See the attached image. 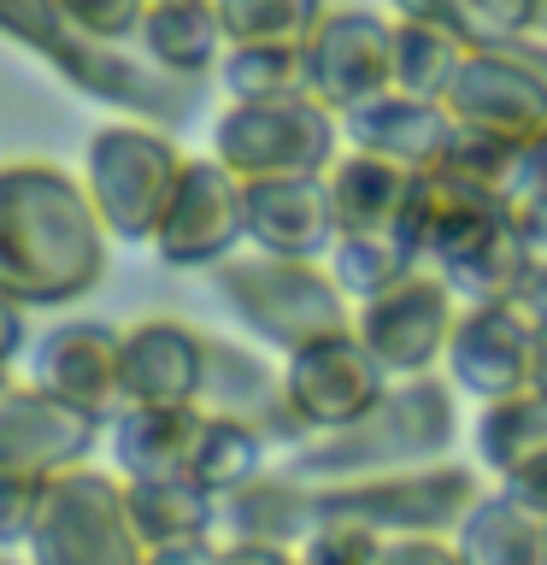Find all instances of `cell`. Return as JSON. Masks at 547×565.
<instances>
[{"mask_svg": "<svg viewBox=\"0 0 547 565\" xmlns=\"http://www.w3.org/2000/svg\"><path fill=\"white\" fill-rule=\"evenodd\" d=\"M377 565H459L453 536H388Z\"/></svg>", "mask_w": 547, "mask_h": 565, "instance_id": "cell-40", "label": "cell"}, {"mask_svg": "<svg viewBox=\"0 0 547 565\" xmlns=\"http://www.w3.org/2000/svg\"><path fill=\"white\" fill-rule=\"evenodd\" d=\"M106 424L47 395L42 383H0V477H60L88 466Z\"/></svg>", "mask_w": 547, "mask_h": 565, "instance_id": "cell-13", "label": "cell"}, {"mask_svg": "<svg viewBox=\"0 0 547 565\" xmlns=\"http://www.w3.org/2000/svg\"><path fill=\"white\" fill-rule=\"evenodd\" d=\"M0 565H18V559H12V554H0Z\"/></svg>", "mask_w": 547, "mask_h": 565, "instance_id": "cell-50", "label": "cell"}, {"mask_svg": "<svg viewBox=\"0 0 547 565\" xmlns=\"http://www.w3.org/2000/svg\"><path fill=\"white\" fill-rule=\"evenodd\" d=\"M153 0H60L65 24L88 42H136Z\"/></svg>", "mask_w": 547, "mask_h": 565, "instance_id": "cell-36", "label": "cell"}, {"mask_svg": "<svg viewBox=\"0 0 547 565\" xmlns=\"http://www.w3.org/2000/svg\"><path fill=\"white\" fill-rule=\"evenodd\" d=\"M212 565H294L289 547H259V542H218Z\"/></svg>", "mask_w": 547, "mask_h": 565, "instance_id": "cell-43", "label": "cell"}, {"mask_svg": "<svg viewBox=\"0 0 547 565\" xmlns=\"http://www.w3.org/2000/svg\"><path fill=\"white\" fill-rule=\"evenodd\" d=\"M388 88H395V18L371 7H330L307 42V95L347 118L353 106Z\"/></svg>", "mask_w": 547, "mask_h": 565, "instance_id": "cell-14", "label": "cell"}, {"mask_svg": "<svg viewBox=\"0 0 547 565\" xmlns=\"http://www.w3.org/2000/svg\"><path fill=\"white\" fill-rule=\"evenodd\" d=\"M324 265H330V277L342 282V295L360 307V300L383 295L388 282H400L406 271H418L423 259L406 236H335Z\"/></svg>", "mask_w": 547, "mask_h": 565, "instance_id": "cell-32", "label": "cell"}, {"mask_svg": "<svg viewBox=\"0 0 547 565\" xmlns=\"http://www.w3.org/2000/svg\"><path fill=\"white\" fill-rule=\"evenodd\" d=\"M218 83L229 100H282L307 95V47H224Z\"/></svg>", "mask_w": 547, "mask_h": 565, "instance_id": "cell-33", "label": "cell"}, {"mask_svg": "<svg viewBox=\"0 0 547 565\" xmlns=\"http://www.w3.org/2000/svg\"><path fill=\"white\" fill-rule=\"evenodd\" d=\"M206 330L189 318L153 312L124 330V406H201Z\"/></svg>", "mask_w": 547, "mask_h": 565, "instance_id": "cell-18", "label": "cell"}, {"mask_svg": "<svg viewBox=\"0 0 547 565\" xmlns=\"http://www.w3.org/2000/svg\"><path fill=\"white\" fill-rule=\"evenodd\" d=\"M483 471L459 459H430L406 471L318 483V519H353L377 536H453L465 512L483 501Z\"/></svg>", "mask_w": 547, "mask_h": 565, "instance_id": "cell-5", "label": "cell"}, {"mask_svg": "<svg viewBox=\"0 0 547 565\" xmlns=\"http://www.w3.org/2000/svg\"><path fill=\"white\" fill-rule=\"evenodd\" d=\"M136 47L148 53L159 71H171V77H183V83L218 77V60L229 47L218 0H153L148 18H141Z\"/></svg>", "mask_w": 547, "mask_h": 565, "instance_id": "cell-25", "label": "cell"}, {"mask_svg": "<svg viewBox=\"0 0 547 565\" xmlns=\"http://www.w3.org/2000/svg\"><path fill=\"white\" fill-rule=\"evenodd\" d=\"M430 265L453 282V295L465 307H476V300H518L529 282V265H536V254L524 242V224H518V201L501 206L476 230H465L459 242H448Z\"/></svg>", "mask_w": 547, "mask_h": 565, "instance_id": "cell-21", "label": "cell"}, {"mask_svg": "<svg viewBox=\"0 0 547 565\" xmlns=\"http://www.w3.org/2000/svg\"><path fill=\"white\" fill-rule=\"evenodd\" d=\"M459 130L529 148L547 130V35H494L459 65L453 95L441 100Z\"/></svg>", "mask_w": 547, "mask_h": 565, "instance_id": "cell-8", "label": "cell"}, {"mask_svg": "<svg viewBox=\"0 0 547 565\" xmlns=\"http://www.w3.org/2000/svg\"><path fill=\"white\" fill-rule=\"evenodd\" d=\"M153 547L141 542V530L124 501L118 471H60L47 477L42 512L24 542V565H148Z\"/></svg>", "mask_w": 547, "mask_h": 565, "instance_id": "cell-7", "label": "cell"}, {"mask_svg": "<svg viewBox=\"0 0 547 565\" xmlns=\"http://www.w3.org/2000/svg\"><path fill=\"white\" fill-rule=\"evenodd\" d=\"M518 307L529 312V324H536V330H547V259L529 265V282H524Z\"/></svg>", "mask_w": 547, "mask_h": 565, "instance_id": "cell-46", "label": "cell"}, {"mask_svg": "<svg viewBox=\"0 0 547 565\" xmlns=\"http://www.w3.org/2000/svg\"><path fill=\"white\" fill-rule=\"evenodd\" d=\"M459 565H547V524L529 519L501 489H483V501L453 530Z\"/></svg>", "mask_w": 547, "mask_h": 565, "instance_id": "cell-28", "label": "cell"}, {"mask_svg": "<svg viewBox=\"0 0 547 565\" xmlns=\"http://www.w3.org/2000/svg\"><path fill=\"white\" fill-rule=\"evenodd\" d=\"M342 136L347 148H365V153H383L406 171H436L448 159L459 124L441 100H412V95H377L365 106H353L342 118Z\"/></svg>", "mask_w": 547, "mask_h": 565, "instance_id": "cell-22", "label": "cell"}, {"mask_svg": "<svg viewBox=\"0 0 547 565\" xmlns=\"http://www.w3.org/2000/svg\"><path fill=\"white\" fill-rule=\"evenodd\" d=\"M418 171L395 166L383 153L342 148L335 166L324 171L335 236H406V206H412Z\"/></svg>", "mask_w": 547, "mask_h": 565, "instance_id": "cell-23", "label": "cell"}, {"mask_svg": "<svg viewBox=\"0 0 547 565\" xmlns=\"http://www.w3.org/2000/svg\"><path fill=\"white\" fill-rule=\"evenodd\" d=\"M529 353H536V324L518 300H476L459 312L441 377L483 406L529 388Z\"/></svg>", "mask_w": 547, "mask_h": 565, "instance_id": "cell-17", "label": "cell"}, {"mask_svg": "<svg viewBox=\"0 0 547 565\" xmlns=\"http://www.w3.org/2000/svg\"><path fill=\"white\" fill-rule=\"evenodd\" d=\"M206 277L218 307L236 318V330H247L277 360H289L307 342H324L335 330H353V300L342 295L324 259H282L242 247Z\"/></svg>", "mask_w": 547, "mask_h": 565, "instance_id": "cell-3", "label": "cell"}, {"mask_svg": "<svg viewBox=\"0 0 547 565\" xmlns=\"http://www.w3.org/2000/svg\"><path fill=\"white\" fill-rule=\"evenodd\" d=\"M153 254L171 271H218L229 254L247 247V201L242 177L212 153H189L183 183H176L165 218L153 230Z\"/></svg>", "mask_w": 547, "mask_h": 565, "instance_id": "cell-11", "label": "cell"}, {"mask_svg": "<svg viewBox=\"0 0 547 565\" xmlns=\"http://www.w3.org/2000/svg\"><path fill=\"white\" fill-rule=\"evenodd\" d=\"M459 424H465L459 418V388L441 371H430V377H395L360 424L318 436L282 459L300 477H312V483H347V477H377V471L448 459L459 441Z\"/></svg>", "mask_w": 547, "mask_h": 565, "instance_id": "cell-2", "label": "cell"}, {"mask_svg": "<svg viewBox=\"0 0 547 565\" xmlns=\"http://www.w3.org/2000/svg\"><path fill=\"white\" fill-rule=\"evenodd\" d=\"M494 489H501L506 501H518L529 519H541V524H547V454H541V459H529V466H518L512 477H501Z\"/></svg>", "mask_w": 547, "mask_h": 565, "instance_id": "cell-41", "label": "cell"}, {"mask_svg": "<svg viewBox=\"0 0 547 565\" xmlns=\"http://www.w3.org/2000/svg\"><path fill=\"white\" fill-rule=\"evenodd\" d=\"M271 459H277V448L259 430H247V424H236V418H212L206 413L201 441H194V459H189V477L212 494V501H224V494H236L242 483H254Z\"/></svg>", "mask_w": 547, "mask_h": 565, "instance_id": "cell-29", "label": "cell"}, {"mask_svg": "<svg viewBox=\"0 0 547 565\" xmlns=\"http://www.w3.org/2000/svg\"><path fill=\"white\" fill-rule=\"evenodd\" d=\"M529 388L547 395V330H536V353H529Z\"/></svg>", "mask_w": 547, "mask_h": 565, "instance_id": "cell-48", "label": "cell"}, {"mask_svg": "<svg viewBox=\"0 0 547 565\" xmlns=\"http://www.w3.org/2000/svg\"><path fill=\"white\" fill-rule=\"evenodd\" d=\"M201 424H206L201 406H124L106 424L112 471L118 477H189Z\"/></svg>", "mask_w": 547, "mask_h": 565, "instance_id": "cell-24", "label": "cell"}, {"mask_svg": "<svg viewBox=\"0 0 547 565\" xmlns=\"http://www.w3.org/2000/svg\"><path fill=\"white\" fill-rule=\"evenodd\" d=\"M465 312V300L453 295V282L436 265H418L400 282H388L383 295H371L353 307V330L377 353L388 377H430L448 360L453 324Z\"/></svg>", "mask_w": 547, "mask_h": 565, "instance_id": "cell-9", "label": "cell"}, {"mask_svg": "<svg viewBox=\"0 0 547 565\" xmlns=\"http://www.w3.org/2000/svg\"><path fill=\"white\" fill-rule=\"evenodd\" d=\"M388 536L353 524V519H318L307 530V542L294 547V565H377Z\"/></svg>", "mask_w": 547, "mask_h": 565, "instance_id": "cell-35", "label": "cell"}, {"mask_svg": "<svg viewBox=\"0 0 547 565\" xmlns=\"http://www.w3.org/2000/svg\"><path fill=\"white\" fill-rule=\"evenodd\" d=\"M42 494H47V477H0V554L30 542Z\"/></svg>", "mask_w": 547, "mask_h": 565, "instance_id": "cell-37", "label": "cell"}, {"mask_svg": "<svg viewBox=\"0 0 547 565\" xmlns=\"http://www.w3.org/2000/svg\"><path fill=\"white\" fill-rule=\"evenodd\" d=\"M212 554H218V536H206V542H176V547H153L148 565H212Z\"/></svg>", "mask_w": 547, "mask_h": 565, "instance_id": "cell-45", "label": "cell"}, {"mask_svg": "<svg viewBox=\"0 0 547 565\" xmlns=\"http://www.w3.org/2000/svg\"><path fill=\"white\" fill-rule=\"evenodd\" d=\"M247 201V247L282 259H330L335 212L324 177H259L242 183Z\"/></svg>", "mask_w": 547, "mask_h": 565, "instance_id": "cell-19", "label": "cell"}, {"mask_svg": "<svg viewBox=\"0 0 547 565\" xmlns=\"http://www.w3.org/2000/svg\"><path fill=\"white\" fill-rule=\"evenodd\" d=\"M471 454L494 483L512 477L518 466L547 454V395L536 388H518V395H501V401H483L471 418Z\"/></svg>", "mask_w": 547, "mask_h": 565, "instance_id": "cell-27", "label": "cell"}, {"mask_svg": "<svg viewBox=\"0 0 547 565\" xmlns=\"http://www.w3.org/2000/svg\"><path fill=\"white\" fill-rule=\"evenodd\" d=\"M71 35L77 30L65 24L60 0H0V42H12L18 53H30V60L53 65Z\"/></svg>", "mask_w": 547, "mask_h": 565, "instance_id": "cell-34", "label": "cell"}, {"mask_svg": "<svg viewBox=\"0 0 547 565\" xmlns=\"http://www.w3.org/2000/svg\"><path fill=\"white\" fill-rule=\"evenodd\" d=\"M388 18L441 30V35H459L465 47H483V30H476V18H471L465 0H388Z\"/></svg>", "mask_w": 547, "mask_h": 565, "instance_id": "cell-38", "label": "cell"}, {"mask_svg": "<svg viewBox=\"0 0 547 565\" xmlns=\"http://www.w3.org/2000/svg\"><path fill=\"white\" fill-rule=\"evenodd\" d=\"M71 95L112 106L118 118H141L159 124V130H183L201 106V83H183L171 71H159L136 42H88V35H71L65 53L47 65Z\"/></svg>", "mask_w": 547, "mask_h": 565, "instance_id": "cell-10", "label": "cell"}, {"mask_svg": "<svg viewBox=\"0 0 547 565\" xmlns=\"http://www.w3.org/2000/svg\"><path fill=\"white\" fill-rule=\"evenodd\" d=\"M112 230L88 183L53 159H0V295L24 312H60L100 289Z\"/></svg>", "mask_w": 547, "mask_h": 565, "instance_id": "cell-1", "label": "cell"}, {"mask_svg": "<svg viewBox=\"0 0 547 565\" xmlns=\"http://www.w3.org/2000/svg\"><path fill=\"white\" fill-rule=\"evenodd\" d=\"M476 30H483V42H494V35H529L536 30V7L541 0H465Z\"/></svg>", "mask_w": 547, "mask_h": 565, "instance_id": "cell-39", "label": "cell"}, {"mask_svg": "<svg viewBox=\"0 0 547 565\" xmlns=\"http://www.w3.org/2000/svg\"><path fill=\"white\" fill-rule=\"evenodd\" d=\"M318 524V483L300 477L289 459H271L254 483L218 501V542H259V547H294Z\"/></svg>", "mask_w": 547, "mask_h": 565, "instance_id": "cell-20", "label": "cell"}, {"mask_svg": "<svg viewBox=\"0 0 547 565\" xmlns=\"http://www.w3.org/2000/svg\"><path fill=\"white\" fill-rule=\"evenodd\" d=\"M201 413L247 424V430H259L277 454L307 448V430H300V418L289 406V383H282V360H271L265 348L236 342V335H212L206 342Z\"/></svg>", "mask_w": 547, "mask_h": 565, "instance_id": "cell-15", "label": "cell"}, {"mask_svg": "<svg viewBox=\"0 0 547 565\" xmlns=\"http://www.w3.org/2000/svg\"><path fill=\"white\" fill-rule=\"evenodd\" d=\"M18 353H24V307L0 295V371H7Z\"/></svg>", "mask_w": 547, "mask_h": 565, "instance_id": "cell-44", "label": "cell"}, {"mask_svg": "<svg viewBox=\"0 0 547 565\" xmlns=\"http://www.w3.org/2000/svg\"><path fill=\"white\" fill-rule=\"evenodd\" d=\"M183 166H189L183 141H176V130H159V124L112 118L88 136L83 183L100 224L112 230V242H153L176 183H183Z\"/></svg>", "mask_w": 547, "mask_h": 565, "instance_id": "cell-4", "label": "cell"}, {"mask_svg": "<svg viewBox=\"0 0 547 565\" xmlns=\"http://www.w3.org/2000/svg\"><path fill=\"white\" fill-rule=\"evenodd\" d=\"M347 148L342 113L312 95L282 100H229L212 118V159H224L242 183L259 177H324Z\"/></svg>", "mask_w": 547, "mask_h": 565, "instance_id": "cell-6", "label": "cell"}, {"mask_svg": "<svg viewBox=\"0 0 547 565\" xmlns=\"http://www.w3.org/2000/svg\"><path fill=\"white\" fill-rule=\"evenodd\" d=\"M124 501L148 547L218 536V501L194 477H124Z\"/></svg>", "mask_w": 547, "mask_h": 565, "instance_id": "cell-26", "label": "cell"}, {"mask_svg": "<svg viewBox=\"0 0 547 565\" xmlns=\"http://www.w3.org/2000/svg\"><path fill=\"white\" fill-rule=\"evenodd\" d=\"M0 383H7V371H0Z\"/></svg>", "mask_w": 547, "mask_h": 565, "instance_id": "cell-51", "label": "cell"}, {"mask_svg": "<svg viewBox=\"0 0 547 565\" xmlns=\"http://www.w3.org/2000/svg\"><path fill=\"white\" fill-rule=\"evenodd\" d=\"M529 35H547V0L536 7V30H529Z\"/></svg>", "mask_w": 547, "mask_h": 565, "instance_id": "cell-49", "label": "cell"}, {"mask_svg": "<svg viewBox=\"0 0 547 565\" xmlns=\"http://www.w3.org/2000/svg\"><path fill=\"white\" fill-rule=\"evenodd\" d=\"M518 224H524V242H529V254L547 259V206H524L518 201Z\"/></svg>", "mask_w": 547, "mask_h": 565, "instance_id": "cell-47", "label": "cell"}, {"mask_svg": "<svg viewBox=\"0 0 547 565\" xmlns=\"http://www.w3.org/2000/svg\"><path fill=\"white\" fill-rule=\"evenodd\" d=\"M229 47H307L330 18V0H218Z\"/></svg>", "mask_w": 547, "mask_h": 565, "instance_id": "cell-30", "label": "cell"}, {"mask_svg": "<svg viewBox=\"0 0 547 565\" xmlns=\"http://www.w3.org/2000/svg\"><path fill=\"white\" fill-rule=\"evenodd\" d=\"M512 201H524V206H547V130L524 148L518 177H512Z\"/></svg>", "mask_w": 547, "mask_h": 565, "instance_id": "cell-42", "label": "cell"}, {"mask_svg": "<svg viewBox=\"0 0 547 565\" xmlns=\"http://www.w3.org/2000/svg\"><path fill=\"white\" fill-rule=\"evenodd\" d=\"M30 383L60 395L100 424L124 413V330L106 318H65L30 348Z\"/></svg>", "mask_w": 547, "mask_h": 565, "instance_id": "cell-16", "label": "cell"}, {"mask_svg": "<svg viewBox=\"0 0 547 565\" xmlns=\"http://www.w3.org/2000/svg\"><path fill=\"white\" fill-rule=\"evenodd\" d=\"M282 383H289V406H294L307 441H318V436H335L347 424H360L395 377L360 342V330H335L324 342H307L300 353H289L282 360Z\"/></svg>", "mask_w": 547, "mask_h": 565, "instance_id": "cell-12", "label": "cell"}, {"mask_svg": "<svg viewBox=\"0 0 547 565\" xmlns=\"http://www.w3.org/2000/svg\"><path fill=\"white\" fill-rule=\"evenodd\" d=\"M465 42L423 24H400L395 18V95L412 100H448L459 83V65H465Z\"/></svg>", "mask_w": 547, "mask_h": 565, "instance_id": "cell-31", "label": "cell"}]
</instances>
